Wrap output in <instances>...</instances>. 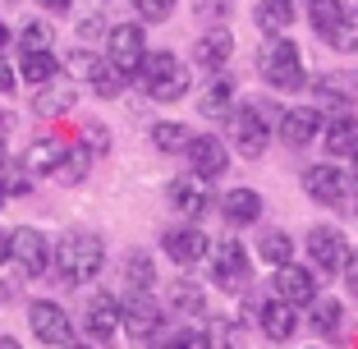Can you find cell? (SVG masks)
<instances>
[{
    "label": "cell",
    "instance_id": "obj_9",
    "mask_svg": "<svg viewBox=\"0 0 358 349\" xmlns=\"http://www.w3.org/2000/svg\"><path fill=\"white\" fill-rule=\"evenodd\" d=\"M143 55H148V23H115L106 32V60L115 64L120 74H129V83L143 69Z\"/></svg>",
    "mask_w": 358,
    "mask_h": 349
},
{
    "label": "cell",
    "instance_id": "obj_45",
    "mask_svg": "<svg viewBox=\"0 0 358 349\" xmlns=\"http://www.w3.org/2000/svg\"><path fill=\"white\" fill-rule=\"evenodd\" d=\"M14 42V28H10V23H5V19H0V51H5V46H10Z\"/></svg>",
    "mask_w": 358,
    "mask_h": 349
},
{
    "label": "cell",
    "instance_id": "obj_3",
    "mask_svg": "<svg viewBox=\"0 0 358 349\" xmlns=\"http://www.w3.org/2000/svg\"><path fill=\"white\" fill-rule=\"evenodd\" d=\"M257 74H262V83L271 87V92L280 97H294L308 87V60L303 51H299L294 37H266L262 51H257Z\"/></svg>",
    "mask_w": 358,
    "mask_h": 349
},
{
    "label": "cell",
    "instance_id": "obj_13",
    "mask_svg": "<svg viewBox=\"0 0 358 349\" xmlns=\"http://www.w3.org/2000/svg\"><path fill=\"white\" fill-rule=\"evenodd\" d=\"M161 253H166L170 262L179 266V271H189V266L207 262L211 234L202 230V225H193V221H179V225H170V230L161 234Z\"/></svg>",
    "mask_w": 358,
    "mask_h": 349
},
{
    "label": "cell",
    "instance_id": "obj_44",
    "mask_svg": "<svg viewBox=\"0 0 358 349\" xmlns=\"http://www.w3.org/2000/svg\"><path fill=\"white\" fill-rule=\"evenodd\" d=\"M37 5H42V10H51V14H64L74 0H37Z\"/></svg>",
    "mask_w": 358,
    "mask_h": 349
},
{
    "label": "cell",
    "instance_id": "obj_19",
    "mask_svg": "<svg viewBox=\"0 0 358 349\" xmlns=\"http://www.w3.org/2000/svg\"><path fill=\"white\" fill-rule=\"evenodd\" d=\"M230 60H234V32L225 28V23H211L198 42H193V51H189V64L193 69H207L211 78L221 74Z\"/></svg>",
    "mask_w": 358,
    "mask_h": 349
},
{
    "label": "cell",
    "instance_id": "obj_51",
    "mask_svg": "<svg viewBox=\"0 0 358 349\" xmlns=\"http://www.w3.org/2000/svg\"><path fill=\"white\" fill-rule=\"evenodd\" d=\"M308 349H322V345H308Z\"/></svg>",
    "mask_w": 358,
    "mask_h": 349
},
{
    "label": "cell",
    "instance_id": "obj_48",
    "mask_svg": "<svg viewBox=\"0 0 358 349\" xmlns=\"http://www.w3.org/2000/svg\"><path fill=\"white\" fill-rule=\"evenodd\" d=\"M0 349H23V345H19L14 336H0Z\"/></svg>",
    "mask_w": 358,
    "mask_h": 349
},
{
    "label": "cell",
    "instance_id": "obj_37",
    "mask_svg": "<svg viewBox=\"0 0 358 349\" xmlns=\"http://www.w3.org/2000/svg\"><path fill=\"white\" fill-rule=\"evenodd\" d=\"M14 42H19V51H42V46L55 42V32H51L46 19H28L19 32H14Z\"/></svg>",
    "mask_w": 358,
    "mask_h": 349
},
{
    "label": "cell",
    "instance_id": "obj_18",
    "mask_svg": "<svg viewBox=\"0 0 358 349\" xmlns=\"http://www.w3.org/2000/svg\"><path fill=\"white\" fill-rule=\"evenodd\" d=\"M216 212H221V221L230 225V230H248V225L262 221L266 198L253 189V184H234V189H225L221 198H216Z\"/></svg>",
    "mask_w": 358,
    "mask_h": 349
},
{
    "label": "cell",
    "instance_id": "obj_12",
    "mask_svg": "<svg viewBox=\"0 0 358 349\" xmlns=\"http://www.w3.org/2000/svg\"><path fill=\"white\" fill-rule=\"evenodd\" d=\"M166 202L175 207V216L179 221H193L198 225L207 212H216V193H211V184L207 180H198V175H175V180L166 184Z\"/></svg>",
    "mask_w": 358,
    "mask_h": 349
},
{
    "label": "cell",
    "instance_id": "obj_6",
    "mask_svg": "<svg viewBox=\"0 0 358 349\" xmlns=\"http://www.w3.org/2000/svg\"><path fill=\"white\" fill-rule=\"evenodd\" d=\"M221 138L230 143L234 157L262 161L266 148H271V138H275V129H271V120H266V111H257V106H234V115L225 120V134Z\"/></svg>",
    "mask_w": 358,
    "mask_h": 349
},
{
    "label": "cell",
    "instance_id": "obj_33",
    "mask_svg": "<svg viewBox=\"0 0 358 349\" xmlns=\"http://www.w3.org/2000/svg\"><path fill=\"white\" fill-rule=\"evenodd\" d=\"M294 234L280 230V225H271V230H262V239H257V257H262L266 266H285V262H294Z\"/></svg>",
    "mask_w": 358,
    "mask_h": 349
},
{
    "label": "cell",
    "instance_id": "obj_40",
    "mask_svg": "<svg viewBox=\"0 0 358 349\" xmlns=\"http://www.w3.org/2000/svg\"><path fill=\"white\" fill-rule=\"evenodd\" d=\"M129 5H134L138 23H166L170 14H175L179 0H129Z\"/></svg>",
    "mask_w": 358,
    "mask_h": 349
},
{
    "label": "cell",
    "instance_id": "obj_20",
    "mask_svg": "<svg viewBox=\"0 0 358 349\" xmlns=\"http://www.w3.org/2000/svg\"><path fill=\"white\" fill-rule=\"evenodd\" d=\"M83 336L92 340V345H110V340L120 336V294L96 290V294L87 299V308H83Z\"/></svg>",
    "mask_w": 358,
    "mask_h": 349
},
{
    "label": "cell",
    "instance_id": "obj_49",
    "mask_svg": "<svg viewBox=\"0 0 358 349\" xmlns=\"http://www.w3.org/2000/svg\"><path fill=\"white\" fill-rule=\"evenodd\" d=\"M10 166V152H5V134H0V170Z\"/></svg>",
    "mask_w": 358,
    "mask_h": 349
},
{
    "label": "cell",
    "instance_id": "obj_28",
    "mask_svg": "<svg viewBox=\"0 0 358 349\" xmlns=\"http://www.w3.org/2000/svg\"><path fill=\"white\" fill-rule=\"evenodd\" d=\"M64 148H69V138H37V143H32V148L23 152L19 166L28 170L32 180H37V175H55V166H60Z\"/></svg>",
    "mask_w": 358,
    "mask_h": 349
},
{
    "label": "cell",
    "instance_id": "obj_32",
    "mask_svg": "<svg viewBox=\"0 0 358 349\" xmlns=\"http://www.w3.org/2000/svg\"><path fill=\"white\" fill-rule=\"evenodd\" d=\"M152 148L161 152V157H179V152L189 148V138H193V129L184 124V120H157L152 124Z\"/></svg>",
    "mask_w": 358,
    "mask_h": 349
},
{
    "label": "cell",
    "instance_id": "obj_42",
    "mask_svg": "<svg viewBox=\"0 0 358 349\" xmlns=\"http://www.w3.org/2000/svg\"><path fill=\"white\" fill-rule=\"evenodd\" d=\"M345 290H349V294L358 299V253H354V262L345 266Z\"/></svg>",
    "mask_w": 358,
    "mask_h": 349
},
{
    "label": "cell",
    "instance_id": "obj_16",
    "mask_svg": "<svg viewBox=\"0 0 358 349\" xmlns=\"http://www.w3.org/2000/svg\"><path fill=\"white\" fill-rule=\"evenodd\" d=\"M230 143H225L221 134H193L189 148H184V161H189V170L198 175V180H221L225 170H230Z\"/></svg>",
    "mask_w": 358,
    "mask_h": 349
},
{
    "label": "cell",
    "instance_id": "obj_50",
    "mask_svg": "<svg viewBox=\"0 0 358 349\" xmlns=\"http://www.w3.org/2000/svg\"><path fill=\"white\" fill-rule=\"evenodd\" d=\"M64 349H101V345H92V340H87V345H78V340H69Z\"/></svg>",
    "mask_w": 358,
    "mask_h": 349
},
{
    "label": "cell",
    "instance_id": "obj_38",
    "mask_svg": "<svg viewBox=\"0 0 358 349\" xmlns=\"http://www.w3.org/2000/svg\"><path fill=\"white\" fill-rule=\"evenodd\" d=\"M157 340H161L157 349H211V340H207V331H202V327H179V331L157 336Z\"/></svg>",
    "mask_w": 358,
    "mask_h": 349
},
{
    "label": "cell",
    "instance_id": "obj_14",
    "mask_svg": "<svg viewBox=\"0 0 358 349\" xmlns=\"http://www.w3.org/2000/svg\"><path fill=\"white\" fill-rule=\"evenodd\" d=\"M322 129H327V111L322 106H289L275 120V138H280L289 152H303L313 143H322Z\"/></svg>",
    "mask_w": 358,
    "mask_h": 349
},
{
    "label": "cell",
    "instance_id": "obj_15",
    "mask_svg": "<svg viewBox=\"0 0 358 349\" xmlns=\"http://www.w3.org/2000/svg\"><path fill=\"white\" fill-rule=\"evenodd\" d=\"M308 92L317 97L313 106H327L331 115L358 106V69H327V74L308 78Z\"/></svg>",
    "mask_w": 358,
    "mask_h": 349
},
{
    "label": "cell",
    "instance_id": "obj_47",
    "mask_svg": "<svg viewBox=\"0 0 358 349\" xmlns=\"http://www.w3.org/2000/svg\"><path fill=\"white\" fill-rule=\"evenodd\" d=\"M349 180H354V189H358V152L349 157Z\"/></svg>",
    "mask_w": 358,
    "mask_h": 349
},
{
    "label": "cell",
    "instance_id": "obj_22",
    "mask_svg": "<svg viewBox=\"0 0 358 349\" xmlns=\"http://www.w3.org/2000/svg\"><path fill=\"white\" fill-rule=\"evenodd\" d=\"M322 148H327V161H349V157H354V152H358V115H354V111L327 115Z\"/></svg>",
    "mask_w": 358,
    "mask_h": 349
},
{
    "label": "cell",
    "instance_id": "obj_30",
    "mask_svg": "<svg viewBox=\"0 0 358 349\" xmlns=\"http://www.w3.org/2000/svg\"><path fill=\"white\" fill-rule=\"evenodd\" d=\"M87 87H92V97H101V101H115V97H124L129 74H120V69L106 60V55H96L92 74H87Z\"/></svg>",
    "mask_w": 358,
    "mask_h": 349
},
{
    "label": "cell",
    "instance_id": "obj_31",
    "mask_svg": "<svg viewBox=\"0 0 358 349\" xmlns=\"http://www.w3.org/2000/svg\"><path fill=\"white\" fill-rule=\"evenodd\" d=\"M345 19H349L345 0H308V23H313V32L322 37V42H331V32H336Z\"/></svg>",
    "mask_w": 358,
    "mask_h": 349
},
{
    "label": "cell",
    "instance_id": "obj_21",
    "mask_svg": "<svg viewBox=\"0 0 358 349\" xmlns=\"http://www.w3.org/2000/svg\"><path fill=\"white\" fill-rule=\"evenodd\" d=\"M253 322L271 345H289V340L299 336V327H303V322H299V308H289L285 299H262L257 313H253Z\"/></svg>",
    "mask_w": 358,
    "mask_h": 349
},
{
    "label": "cell",
    "instance_id": "obj_27",
    "mask_svg": "<svg viewBox=\"0 0 358 349\" xmlns=\"http://www.w3.org/2000/svg\"><path fill=\"white\" fill-rule=\"evenodd\" d=\"M198 115L202 120H230L234 115V83L225 74H216L207 87L198 92Z\"/></svg>",
    "mask_w": 358,
    "mask_h": 349
},
{
    "label": "cell",
    "instance_id": "obj_10",
    "mask_svg": "<svg viewBox=\"0 0 358 349\" xmlns=\"http://www.w3.org/2000/svg\"><path fill=\"white\" fill-rule=\"evenodd\" d=\"M28 331H32V340H42L51 349H64L74 340V318H69V308L60 299H32L28 304Z\"/></svg>",
    "mask_w": 358,
    "mask_h": 349
},
{
    "label": "cell",
    "instance_id": "obj_43",
    "mask_svg": "<svg viewBox=\"0 0 358 349\" xmlns=\"http://www.w3.org/2000/svg\"><path fill=\"white\" fill-rule=\"evenodd\" d=\"M0 266H10V230L0 225Z\"/></svg>",
    "mask_w": 358,
    "mask_h": 349
},
{
    "label": "cell",
    "instance_id": "obj_7",
    "mask_svg": "<svg viewBox=\"0 0 358 349\" xmlns=\"http://www.w3.org/2000/svg\"><path fill=\"white\" fill-rule=\"evenodd\" d=\"M51 253H55V239L37 225H19L10 230V266H19L23 280H37V276L51 271Z\"/></svg>",
    "mask_w": 358,
    "mask_h": 349
},
{
    "label": "cell",
    "instance_id": "obj_41",
    "mask_svg": "<svg viewBox=\"0 0 358 349\" xmlns=\"http://www.w3.org/2000/svg\"><path fill=\"white\" fill-rule=\"evenodd\" d=\"M14 87H19V69H14V64L5 60V51H0V97H14Z\"/></svg>",
    "mask_w": 358,
    "mask_h": 349
},
{
    "label": "cell",
    "instance_id": "obj_26",
    "mask_svg": "<svg viewBox=\"0 0 358 349\" xmlns=\"http://www.w3.org/2000/svg\"><path fill=\"white\" fill-rule=\"evenodd\" d=\"M294 0H257L253 10V23L262 37H289V28H294Z\"/></svg>",
    "mask_w": 358,
    "mask_h": 349
},
{
    "label": "cell",
    "instance_id": "obj_23",
    "mask_svg": "<svg viewBox=\"0 0 358 349\" xmlns=\"http://www.w3.org/2000/svg\"><path fill=\"white\" fill-rule=\"evenodd\" d=\"M74 101H78V87H74V78H64V74L42 83V87H32V115H42V120L69 115Z\"/></svg>",
    "mask_w": 358,
    "mask_h": 349
},
{
    "label": "cell",
    "instance_id": "obj_25",
    "mask_svg": "<svg viewBox=\"0 0 358 349\" xmlns=\"http://www.w3.org/2000/svg\"><path fill=\"white\" fill-rule=\"evenodd\" d=\"M166 313H175V318H202V313H207V290H202L193 276L170 280V290H166Z\"/></svg>",
    "mask_w": 358,
    "mask_h": 349
},
{
    "label": "cell",
    "instance_id": "obj_5",
    "mask_svg": "<svg viewBox=\"0 0 358 349\" xmlns=\"http://www.w3.org/2000/svg\"><path fill=\"white\" fill-rule=\"evenodd\" d=\"M303 253H308V266H313L317 276L336 280V276H345V266L354 262V243H349V234L340 230V225L317 221L313 230L303 234Z\"/></svg>",
    "mask_w": 358,
    "mask_h": 349
},
{
    "label": "cell",
    "instance_id": "obj_29",
    "mask_svg": "<svg viewBox=\"0 0 358 349\" xmlns=\"http://www.w3.org/2000/svg\"><path fill=\"white\" fill-rule=\"evenodd\" d=\"M92 157H96V152L87 148L83 138H69V148H64L60 166H55V180L69 184V189H74V184H83V180H87V170H92Z\"/></svg>",
    "mask_w": 358,
    "mask_h": 349
},
{
    "label": "cell",
    "instance_id": "obj_24",
    "mask_svg": "<svg viewBox=\"0 0 358 349\" xmlns=\"http://www.w3.org/2000/svg\"><path fill=\"white\" fill-rule=\"evenodd\" d=\"M19 83H28V87H42V83H51V78H60L64 74V60L51 51V46H42V51H19Z\"/></svg>",
    "mask_w": 358,
    "mask_h": 349
},
{
    "label": "cell",
    "instance_id": "obj_39",
    "mask_svg": "<svg viewBox=\"0 0 358 349\" xmlns=\"http://www.w3.org/2000/svg\"><path fill=\"white\" fill-rule=\"evenodd\" d=\"M327 46H331V51H340V55H358V14H354V10H349V19L340 23L336 32H331Z\"/></svg>",
    "mask_w": 358,
    "mask_h": 349
},
{
    "label": "cell",
    "instance_id": "obj_11",
    "mask_svg": "<svg viewBox=\"0 0 358 349\" xmlns=\"http://www.w3.org/2000/svg\"><path fill=\"white\" fill-rule=\"evenodd\" d=\"M303 193L317 202V207H345V198L354 193V180H349V170H340L336 161H317L299 175Z\"/></svg>",
    "mask_w": 358,
    "mask_h": 349
},
{
    "label": "cell",
    "instance_id": "obj_36",
    "mask_svg": "<svg viewBox=\"0 0 358 349\" xmlns=\"http://www.w3.org/2000/svg\"><path fill=\"white\" fill-rule=\"evenodd\" d=\"M243 318H211L207 322V340L211 349H243Z\"/></svg>",
    "mask_w": 358,
    "mask_h": 349
},
{
    "label": "cell",
    "instance_id": "obj_46",
    "mask_svg": "<svg viewBox=\"0 0 358 349\" xmlns=\"http://www.w3.org/2000/svg\"><path fill=\"white\" fill-rule=\"evenodd\" d=\"M10 202V184H5V170H0V207Z\"/></svg>",
    "mask_w": 358,
    "mask_h": 349
},
{
    "label": "cell",
    "instance_id": "obj_8",
    "mask_svg": "<svg viewBox=\"0 0 358 349\" xmlns=\"http://www.w3.org/2000/svg\"><path fill=\"white\" fill-rule=\"evenodd\" d=\"M161 327H166V304H157L148 290H129V294L120 299V331H124L134 345L157 340Z\"/></svg>",
    "mask_w": 358,
    "mask_h": 349
},
{
    "label": "cell",
    "instance_id": "obj_34",
    "mask_svg": "<svg viewBox=\"0 0 358 349\" xmlns=\"http://www.w3.org/2000/svg\"><path fill=\"white\" fill-rule=\"evenodd\" d=\"M308 327H313L317 336L336 340L340 331H345V304H340V299H322V294H317V299H313V318H308Z\"/></svg>",
    "mask_w": 358,
    "mask_h": 349
},
{
    "label": "cell",
    "instance_id": "obj_17",
    "mask_svg": "<svg viewBox=\"0 0 358 349\" xmlns=\"http://www.w3.org/2000/svg\"><path fill=\"white\" fill-rule=\"evenodd\" d=\"M271 290H275V299H285L289 308H313V299L322 294V276H317L313 266L285 262V266H275Z\"/></svg>",
    "mask_w": 358,
    "mask_h": 349
},
{
    "label": "cell",
    "instance_id": "obj_1",
    "mask_svg": "<svg viewBox=\"0 0 358 349\" xmlns=\"http://www.w3.org/2000/svg\"><path fill=\"white\" fill-rule=\"evenodd\" d=\"M106 266V239L96 230H64L55 239L51 271L60 276V285H87Z\"/></svg>",
    "mask_w": 358,
    "mask_h": 349
},
{
    "label": "cell",
    "instance_id": "obj_35",
    "mask_svg": "<svg viewBox=\"0 0 358 349\" xmlns=\"http://www.w3.org/2000/svg\"><path fill=\"white\" fill-rule=\"evenodd\" d=\"M124 280H129V290H148V294H152L157 280H161V276H157V257L143 253V248H134V253L124 257Z\"/></svg>",
    "mask_w": 358,
    "mask_h": 349
},
{
    "label": "cell",
    "instance_id": "obj_2",
    "mask_svg": "<svg viewBox=\"0 0 358 349\" xmlns=\"http://www.w3.org/2000/svg\"><path fill=\"white\" fill-rule=\"evenodd\" d=\"M134 83L148 92V101H157V106H175V101H184V97L193 92V64L179 60L175 51H152V46H148L143 69H138Z\"/></svg>",
    "mask_w": 358,
    "mask_h": 349
},
{
    "label": "cell",
    "instance_id": "obj_4",
    "mask_svg": "<svg viewBox=\"0 0 358 349\" xmlns=\"http://www.w3.org/2000/svg\"><path fill=\"white\" fill-rule=\"evenodd\" d=\"M207 280L221 290V294H243V290L253 285V253H248L239 239H211Z\"/></svg>",
    "mask_w": 358,
    "mask_h": 349
}]
</instances>
